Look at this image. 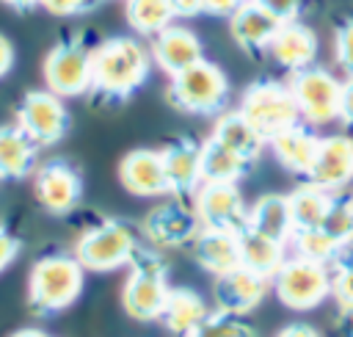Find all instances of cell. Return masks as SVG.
<instances>
[{
    "instance_id": "e575fe53",
    "label": "cell",
    "mask_w": 353,
    "mask_h": 337,
    "mask_svg": "<svg viewBox=\"0 0 353 337\" xmlns=\"http://www.w3.org/2000/svg\"><path fill=\"white\" fill-rule=\"evenodd\" d=\"M334 61L345 77H353V17H345L334 28Z\"/></svg>"
},
{
    "instance_id": "d590c367",
    "label": "cell",
    "mask_w": 353,
    "mask_h": 337,
    "mask_svg": "<svg viewBox=\"0 0 353 337\" xmlns=\"http://www.w3.org/2000/svg\"><path fill=\"white\" fill-rule=\"evenodd\" d=\"M254 3H259L268 14H273L281 25L284 22H298V17H301V6H303V0H254Z\"/></svg>"
},
{
    "instance_id": "f1b7e54d",
    "label": "cell",
    "mask_w": 353,
    "mask_h": 337,
    "mask_svg": "<svg viewBox=\"0 0 353 337\" xmlns=\"http://www.w3.org/2000/svg\"><path fill=\"white\" fill-rule=\"evenodd\" d=\"M287 199H290L292 227L295 229H314V227H323V221L331 210L334 193H328V191H323L312 182H301L298 188H292L287 193Z\"/></svg>"
},
{
    "instance_id": "f35d334b",
    "label": "cell",
    "mask_w": 353,
    "mask_h": 337,
    "mask_svg": "<svg viewBox=\"0 0 353 337\" xmlns=\"http://www.w3.org/2000/svg\"><path fill=\"white\" fill-rule=\"evenodd\" d=\"M336 122L353 133V77H345L342 80V94H339V116Z\"/></svg>"
},
{
    "instance_id": "ba28073f",
    "label": "cell",
    "mask_w": 353,
    "mask_h": 337,
    "mask_svg": "<svg viewBox=\"0 0 353 337\" xmlns=\"http://www.w3.org/2000/svg\"><path fill=\"white\" fill-rule=\"evenodd\" d=\"M94 47L83 36H66L44 55L41 75L44 86L58 97H80L91 91Z\"/></svg>"
},
{
    "instance_id": "74e56055",
    "label": "cell",
    "mask_w": 353,
    "mask_h": 337,
    "mask_svg": "<svg viewBox=\"0 0 353 337\" xmlns=\"http://www.w3.org/2000/svg\"><path fill=\"white\" fill-rule=\"evenodd\" d=\"M19 249H22L19 238H17L6 224H0V273L19 257Z\"/></svg>"
},
{
    "instance_id": "5bb4252c",
    "label": "cell",
    "mask_w": 353,
    "mask_h": 337,
    "mask_svg": "<svg viewBox=\"0 0 353 337\" xmlns=\"http://www.w3.org/2000/svg\"><path fill=\"white\" fill-rule=\"evenodd\" d=\"M303 180L328 193H339L342 188H347L353 182V135L347 133L320 135L312 168Z\"/></svg>"
},
{
    "instance_id": "4316f807",
    "label": "cell",
    "mask_w": 353,
    "mask_h": 337,
    "mask_svg": "<svg viewBox=\"0 0 353 337\" xmlns=\"http://www.w3.org/2000/svg\"><path fill=\"white\" fill-rule=\"evenodd\" d=\"M251 229L290 243L292 238V213H290V199L287 193H262L251 207H248V224Z\"/></svg>"
},
{
    "instance_id": "8d00e7d4",
    "label": "cell",
    "mask_w": 353,
    "mask_h": 337,
    "mask_svg": "<svg viewBox=\"0 0 353 337\" xmlns=\"http://www.w3.org/2000/svg\"><path fill=\"white\" fill-rule=\"evenodd\" d=\"M94 0H39V6L52 17H77L83 14Z\"/></svg>"
},
{
    "instance_id": "d6986e66",
    "label": "cell",
    "mask_w": 353,
    "mask_h": 337,
    "mask_svg": "<svg viewBox=\"0 0 353 337\" xmlns=\"http://www.w3.org/2000/svg\"><path fill=\"white\" fill-rule=\"evenodd\" d=\"M268 55L287 69L290 75L306 69L317 58V33L303 22H284L279 25L276 36L268 44Z\"/></svg>"
},
{
    "instance_id": "f546056e",
    "label": "cell",
    "mask_w": 353,
    "mask_h": 337,
    "mask_svg": "<svg viewBox=\"0 0 353 337\" xmlns=\"http://www.w3.org/2000/svg\"><path fill=\"white\" fill-rule=\"evenodd\" d=\"M124 17L138 36H157L176 19L171 0H124Z\"/></svg>"
},
{
    "instance_id": "52a82bcc",
    "label": "cell",
    "mask_w": 353,
    "mask_h": 337,
    "mask_svg": "<svg viewBox=\"0 0 353 337\" xmlns=\"http://www.w3.org/2000/svg\"><path fill=\"white\" fill-rule=\"evenodd\" d=\"M270 290L276 298L295 312H306L328 301L331 296V271L325 262H314L306 257H287L284 265L270 279Z\"/></svg>"
},
{
    "instance_id": "b9f144b4",
    "label": "cell",
    "mask_w": 353,
    "mask_h": 337,
    "mask_svg": "<svg viewBox=\"0 0 353 337\" xmlns=\"http://www.w3.org/2000/svg\"><path fill=\"white\" fill-rule=\"evenodd\" d=\"M171 8H174V17L190 19L201 14V0H171Z\"/></svg>"
},
{
    "instance_id": "83f0119b",
    "label": "cell",
    "mask_w": 353,
    "mask_h": 337,
    "mask_svg": "<svg viewBox=\"0 0 353 337\" xmlns=\"http://www.w3.org/2000/svg\"><path fill=\"white\" fill-rule=\"evenodd\" d=\"M251 166L254 163L218 144L215 138L201 141V182H240L251 171Z\"/></svg>"
},
{
    "instance_id": "3957f363",
    "label": "cell",
    "mask_w": 353,
    "mask_h": 337,
    "mask_svg": "<svg viewBox=\"0 0 353 337\" xmlns=\"http://www.w3.org/2000/svg\"><path fill=\"white\" fill-rule=\"evenodd\" d=\"M141 249L143 240L135 227H130L121 218H102L83 229V235L74 243V257L85 271L108 273L121 265H130Z\"/></svg>"
},
{
    "instance_id": "484cf974",
    "label": "cell",
    "mask_w": 353,
    "mask_h": 337,
    "mask_svg": "<svg viewBox=\"0 0 353 337\" xmlns=\"http://www.w3.org/2000/svg\"><path fill=\"white\" fill-rule=\"evenodd\" d=\"M39 146L17 127L0 124V180H22L36 171Z\"/></svg>"
},
{
    "instance_id": "7bdbcfd3",
    "label": "cell",
    "mask_w": 353,
    "mask_h": 337,
    "mask_svg": "<svg viewBox=\"0 0 353 337\" xmlns=\"http://www.w3.org/2000/svg\"><path fill=\"white\" fill-rule=\"evenodd\" d=\"M276 337H320V331L314 329V326H309V323H287Z\"/></svg>"
},
{
    "instance_id": "7dc6e473",
    "label": "cell",
    "mask_w": 353,
    "mask_h": 337,
    "mask_svg": "<svg viewBox=\"0 0 353 337\" xmlns=\"http://www.w3.org/2000/svg\"><path fill=\"white\" fill-rule=\"evenodd\" d=\"M243 3H254V0H240V6H243Z\"/></svg>"
},
{
    "instance_id": "44dd1931",
    "label": "cell",
    "mask_w": 353,
    "mask_h": 337,
    "mask_svg": "<svg viewBox=\"0 0 353 337\" xmlns=\"http://www.w3.org/2000/svg\"><path fill=\"white\" fill-rule=\"evenodd\" d=\"M317 144H320V135L303 122L281 130L279 135H273L268 141V146H270L273 157L279 160V166L287 168L295 177H306L309 174L314 152H317Z\"/></svg>"
},
{
    "instance_id": "4fadbf2b",
    "label": "cell",
    "mask_w": 353,
    "mask_h": 337,
    "mask_svg": "<svg viewBox=\"0 0 353 337\" xmlns=\"http://www.w3.org/2000/svg\"><path fill=\"white\" fill-rule=\"evenodd\" d=\"M33 193L39 199V204L50 213V215H66L80 204L83 196V177L80 171L63 160V157H52L44 160L41 166H36L33 171Z\"/></svg>"
},
{
    "instance_id": "7402d4cb",
    "label": "cell",
    "mask_w": 353,
    "mask_h": 337,
    "mask_svg": "<svg viewBox=\"0 0 353 337\" xmlns=\"http://www.w3.org/2000/svg\"><path fill=\"white\" fill-rule=\"evenodd\" d=\"M193 260L199 262L201 271L212 276H223L234 268H240V243L237 232L226 229H199L196 240L190 243Z\"/></svg>"
},
{
    "instance_id": "cb8c5ba5",
    "label": "cell",
    "mask_w": 353,
    "mask_h": 337,
    "mask_svg": "<svg viewBox=\"0 0 353 337\" xmlns=\"http://www.w3.org/2000/svg\"><path fill=\"white\" fill-rule=\"evenodd\" d=\"M237 243H240V265L265 276V279H273L276 271L287 260V243L284 240L268 238L251 227H243L237 232Z\"/></svg>"
},
{
    "instance_id": "e0dca14e",
    "label": "cell",
    "mask_w": 353,
    "mask_h": 337,
    "mask_svg": "<svg viewBox=\"0 0 353 337\" xmlns=\"http://www.w3.org/2000/svg\"><path fill=\"white\" fill-rule=\"evenodd\" d=\"M149 52H152L154 66H160L168 77L185 72L188 66H193L204 58V47H201L199 33L190 30L188 25H179V22H171L165 30L152 36Z\"/></svg>"
},
{
    "instance_id": "ffe728a7",
    "label": "cell",
    "mask_w": 353,
    "mask_h": 337,
    "mask_svg": "<svg viewBox=\"0 0 353 337\" xmlns=\"http://www.w3.org/2000/svg\"><path fill=\"white\" fill-rule=\"evenodd\" d=\"M279 19L273 14H268L259 3H243L232 17H229V33L234 39V44L248 52V55H259L268 52L270 39L279 30Z\"/></svg>"
},
{
    "instance_id": "ee69618b",
    "label": "cell",
    "mask_w": 353,
    "mask_h": 337,
    "mask_svg": "<svg viewBox=\"0 0 353 337\" xmlns=\"http://www.w3.org/2000/svg\"><path fill=\"white\" fill-rule=\"evenodd\" d=\"M336 326L345 337H353V307H339V315H336Z\"/></svg>"
},
{
    "instance_id": "d6a6232c",
    "label": "cell",
    "mask_w": 353,
    "mask_h": 337,
    "mask_svg": "<svg viewBox=\"0 0 353 337\" xmlns=\"http://www.w3.org/2000/svg\"><path fill=\"white\" fill-rule=\"evenodd\" d=\"M185 337H256L254 329L237 318V315H229V312H221V309H212L190 334Z\"/></svg>"
},
{
    "instance_id": "8992f818",
    "label": "cell",
    "mask_w": 353,
    "mask_h": 337,
    "mask_svg": "<svg viewBox=\"0 0 353 337\" xmlns=\"http://www.w3.org/2000/svg\"><path fill=\"white\" fill-rule=\"evenodd\" d=\"M237 110L259 130V135L265 141H270L281 130H287V127L301 122V113H298L295 97L290 91V83L270 80V77L254 80L243 91Z\"/></svg>"
},
{
    "instance_id": "2e32d148",
    "label": "cell",
    "mask_w": 353,
    "mask_h": 337,
    "mask_svg": "<svg viewBox=\"0 0 353 337\" xmlns=\"http://www.w3.org/2000/svg\"><path fill=\"white\" fill-rule=\"evenodd\" d=\"M119 182L127 193L141 199L168 196V180L160 149H130L119 163Z\"/></svg>"
},
{
    "instance_id": "d4e9b609",
    "label": "cell",
    "mask_w": 353,
    "mask_h": 337,
    "mask_svg": "<svg viewBox=\"0 0 353 337\" xmlns=\"http://www.w3.org/2000/svg\"><path fill=\"white\" fill-rule=\"evenodd\" d=\"M212 309L207 307V301L190 290V287H171L168 290V298L163 304V312H160V323L176 334V337H185L190 334Z\"/></svg>"
},
{
    "instance_id": "1f68e13d",
    "label": "cell",
    "mask_w": 353,
    "mask_h": 337,
    "mask_svg": "<svg viewBox=\"0 0 353 337\" xmlns=\"http://www.w3.org/2000/svg\"><path fill=\"white\" fill-rule=\"evenodd\" d=\"M331 271V296L339 307H353V243L342 246L328 262Z\"/></svg>"
},
{
    "instance_id": "7c38bea8",
    "label": "cell",
    "mask_w": 353,
    "mask_h": 337,
    "mask_svg": "<svg viewBox=\"0 0 353 337\" xmlns=\"http://www.w3.org/2000/svg\"><path fill=\"white\" fill-rule=\"evenodd\" d=\"M193 207L201 229L240 232L248 224V204L237 182H201L193 193Z\"/></svg>"
},
{
    "instance_id": "bcb514c9",
    "label": "cell",
    "mask_w": 353,
    "mask_h": 337,
    "mask_svg": "<svg viewBox=\"0 0 353 337\" xmlns=\"http://www.w3.org/2000/svg\"><path fill=\"white\" fill-rule=\"evenodd\" d=\"M8 337H55V334H50V331H44V329H36V326H25V329L11 331Z\"/></svg>"
},
{
    "instance_id": "30bf717a",
    "label": "cell",
    "mask_w": 353,
    "mask_h": 337,
    "mask_svg": "<svg viewBox=\"0 0 353 337\" xmlns=\"http://www.w3.org/2000/svg\"><path fill=\"white\" fill-rule=\"evenodd\" d=\"M14 124L39 146H55L72 124V116L63 105V97L52 94L50 88H30L17 105Z\"/></svg>"
},
{
    "instance_id": "6da1fadb",
    "label": "cell",
    "mask_w": 353,
    "mask_h": 337,
    "mask_svg": "<svg viewBox=\"0 0 353 337\" xmlns=\"http://www.w3.org/2000/svg\"><path fill=\"white\" fill-rule=\"evenodd\" d=\"M152 52L135 36H110L94 47L91 94L97 102L130 99L152 75Z\"/></svg>"
},
{
    "instance_id": "ac0fdd59",
    "label": "cell",
    "mask_w": 353,
    "mask_h": 337,
    "mask_svg": "<svg viewBox=\"0 0 353 337\" xmlns=\"http://www.w3.org/2000/svg\"><path fill=\"white\" fill-rule=\"evenodd\" d=\"M160 155L168 180V196L193 199L196 188L201 185V144L188 135H179L168 141Z\"/></svg>"
},
{
    "instance_id": "277c9868",
    "label": "cell",
    "mask_w": 353,
    "mask_h": 337,
    "mask_svg": "<svg viewBox=\"0 0 353 337\" xmlns=\"http://www.w3.org/2000/svg\"><path fill=\"white\" fill-rule=\"evenodd\" d=\"M168 265L160 257L157 249L146 246L138 251V257L130 262V273L121 287V307L132 320L149 323L160 320L163 304L168 298Z\"/></svg>"
},
{
    "instance_id": "9c48e42d",
    "label": "cell",
    "mask_w": 353,
    "mask_h": 337,
    "mask_svg": "<svg viewBox=\"0 0 353 337\" xmlns=\"http://www.w3.org/2000/svg\"><path fill=\"white\" fill-rule=\"evenodd\" d=\"M290 91L295 97L301 122L309 127H325L339 116V94L342 80L325 66H306L290 75Z\"/></svg>"
},
{
    "instance_id": "4dcf8cb0",
    "label": "cell",
    "mask_w": 353,
    "mask_h": 337,
    "mask_svg": "<svg viewBox=\"0 0 353 337\" xmlns=\"http://www.w3.org/2000/svg\"><path fill=\"white\" fill-rule=\"evenodd\" d=\"M292 249L298 257H306V260H314V262H331L336 257V251L342 249L323 227H314V229H295L292 238H290Z\"/></svg>"
},
{
    "instance_id": "60d3db41",
    "label": "cell",
    "mask_w": 353,
    "mask_h": 337,
    "mask_svg": "<svg viewBox=\"0 0 353 337\" xmlns=\"http://www.w3.org/2000/svg\"><path fill=\"white\" fill-rule=\"evenodd\" d=\"M14 58H17V55H14V44L8 41V36H3V33H0V80L11 72Z\"/></svg>"
},
{
    "instance_id": "8fae6325",
    "label": "cell",
    "mask_w": 353,
    "mask_h": 337,
    "mask_svg": "<svg viewBox=\"0 0 353 337\" xmlns=\"http://www.w3.org/2000/svg\"><path fill=\"white\" fill-rule=\"evenodd\" d=\"M201 224L193 207V199H182V196H168L163 202H157L141 224V235L143 243L152 249H182L190 246L199 235Z\"/></svg>"
},
{
    "instance_id": "ab89813d",
    "label": "cell",
    "mask_w": 353,
    "mask_h": 337,
    "mask_svg": "<svg viewBox=\"0 0 353 337\" xmlns=\"http://www.w3.org/2000/svg\"><path fill=\"white\" fill-rule=\"evenodd\" d=\"M240 8V0H201V14L210 17H232Z\"/></svg>"
},
{
    "instance_id": "9a60e30c",
    "label": "cell",
    "mask_w": 353,
    "mask_h": 337,
    "mask_svg": "<svg viewBox=\"0 0 353 337\" xmlns=\"http://www.w3.org/2000/svg\"><path fill=\"white\" fill-rule=\"evenodd\" d=\"M270 293V279L248 271V268H234L223 276H215V287H212V298H215V309L245 318L248 312H254L265 296Z\"/></svg>"
},
{
    "instance_id": "5b68a950",
    "label": "cell",
    "mask_w": 353,
    "mask_h": 337,
    "mask_svg": "<svg viewBox=\"0 0 353 337\" xmlns=\"http://www.w3.org/2000/svg\"><path fill=\"white\" fill-rule=\"evenodd\" d=\"M165 99L171 108L182 113H193V116L221 113L229 99V80L221 72V66L201 58L199 64L171 77L165 88Z\"/></svg>"
},
{
    "instance_id": "f6af8a7d",
    "label": "cell",
    "mask_w": 353,
    "mask_h": 337,
    "mask_svg": "<svg viewBox=\"0 0 353 337\" xmlns=\"http://www.w3.org/2000/svg\"><path fill=\"white\" fill-rule=\"evenodd\" d=\"M0 3H3V6H8L11 11H19V14L39 8V0H0Z\"/></svg>"
},
{
    "instance_id": "7a4b0ae2",
    "label": "cell",
    "mask_w": 353,
    "mask_h": 337,
    "mask_svg": "<svg viewBox=\"0 0 353 337\" xmlns=\"http://www.w3.org/2000/svg\"><path fill=\"white\" fill-rule=\"evenodd\" d=\"M85 282V268L74 254H44L28 273V304L36 315H58L69 309Z\"/></svg>"
},
{
    "instance_id": "836d02e7",
    "label": "cell",
    "mask_w": 353,
    "mask_h": 337,
    "mask_svg": "<svg viewBox=\"0 0 353 337\" xmlns=\"http://www.w3.org/2000/svg\"><path fill=\"white\" fill-rule=\"evenodd\" d=\"M323 229L339 246L353 243V196L334 193V202H331V210H328V215L323 221Z\"/></svg>"
},
{
    "instance_id": "603a6c76",
    "label": "cell",
    "mask_w": 353,
    "mask_h": 337,
    "mask_svg": "<svg viewBox=\"0 0 353 337\" xmlns=\"http://www.w3.org/2000/svg\"><path fill=\"white\" fill-rule=\"evenodd\" d=\"M210 138H215L218 144L229 146L232 152L243 155L248 163H256L268 146V141L259 135V130L234 108V110H221L215 124H212V133Z\"/></svg>"
}]
</instances>
